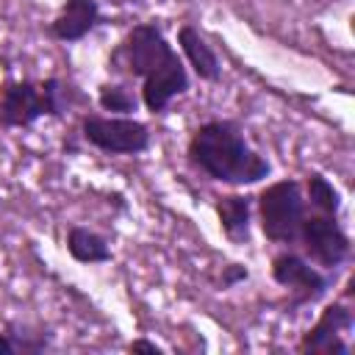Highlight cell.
Segmentation results:
<instances>
[{
  "label": "cell",
  "instance_id": "obj_1",
  "mask_svg": "<svg viewBox=\"0 0 355 355\" xmlns=\"http://www.w3.org/2000/svg\"><path fill=\"white\" fill-rule=\"evenodd\" d=\"M189 158L208 178L244 186L269 175V161L261 158L244 139L241 128L227 119H211L200 125L189 141Z\"/></svg>",
  "mask_w": 355,
  "mask_h": 355
},
{
  "label": "cell",
  "instance_id": "obj_17",
  "mask_svg": "<svg viewBox=\"0 0 355 355\" xmlns=\"http://www.w3.org/2000/svg\"><path fill=\"white\" fill-rule=\"evenodd\" d=\"M130 352H153V355H158V352H161V347H158V344H153V341L139 338V341H133V344H130Z\"/></svg>",
  "mask_w": 355,
  "mask_h": 355
},
{
  "label": "cell",
  "instance_id": "obj_7",
  "mask_svg": "<svg viewBox=\"0 0 355 355\" xmlns=\"http://www.w3.org/2000/svg\"><path fill=\"white\" fill-rule=\"evenodd\" d=\"M272 277L294 294V302H313L330 286V280L319 269H313L305 258H300L294 252H280L272 261Z\"/></svg>",
  "mask_w": 355,
  "mask_h": 355
},
{
  "label": "cell",
  "instance_id": "obj_9",
  "mask_svg": "<svg viewBox=\"0 0 355 355\" xmlns=\"http://www.w3.org/2000/svg\"><path fill=\"white\" fill-rule=\"evenodd\" d=\"M189 89V75H186V67L183 61L178 58V53H172L158 69H153L147 78H144V86H141V100L147 105V111H164L169 105L172 97L183 94Z\"/></svg>",
  "mask_w": 355,
  "mask_h": 355
},
{
  "label": "cell",
  "instance_id": "obj_16",
  "mask_svg": "<svg viewBox=\"0 0 355 355\" xmlns=\"http://www.w3.org/2000/svg\"><path fill=\"white\" fill-rule=\"evenodd\" d=\"M241 280H247V269H244L241 263L225 266V272H222V286H225V288H230V286H236V283H241Z\"/></svg>",
  "mask_w": 355,
  "mask_h": 355
},
{
  "label": "cell",
  "instance_id": "obj_13",
  "mask_svg": "<svg viewBox=\"0 0 355 355\" xmlns=\"http://www.w3.org/2000/svg\"><path fill=\"white\" fill-rule=\"evenodd\" d=\"M67 250L80 263H105L111 261V250L103 236H97L89 227H72L67 236Z\"/></svg>",
  "mask_w": 355,
  "mask_h": 355
},
{
  "label": "cell",
  "instance_id": "obj_19",
  "mask_svg": "<svg viewBox=\"0 0 355 355\" xmlns=\"http://www.w3.org/2000/svg\"><path fill=\"white\" fill-rule=\"evenodd\" d=\"M111 3H136V0H111Z\"/></svg>",
  "mask_w": 355,
  "mask_h": 355
},
{
  "label": "cell",
  "instance_id": "obj_11",
  "mask_svg": "<svg viewBox=\"0 0 355 355\" xmlns=\"http://www.w3.org/2000/svg\"><path fill=\"white\" fill-rule=\"evenodd\" d=\"M178 44L183 50V55L189 58L191 69L202 78V80H216L219 78V58L211 50V44L200 36V31H194L191 25H183L178 31Z\"/></svg>",
  "mask_w": 355,
  "mask_h": 355
},
{
  "label": "cell",
  "instance_id": "obj_8",
  "mask_svg": "<svg viewBox=\"0 0 355 355\" xmlns=\"http://www.w3.org/2000/svg\"><path fill=\"white\" fill-rule=\"evenodd\" d=\"M352 327V313L336 302V305H327L319 316V322L302 336L300 341V352H338V355H347V344L341 341V333Z\"/></svg>",
  "mask_w": 355,
  "mask_h": 355
},
{
  "label": "cell",
  "instance_id": "obj_15",
  "mask_svg": "<svg viewBox=\"0 0 355 355\" xmlns=\"http://www.w3.org/2000/svg\"><path fill=\"white\" fill-rule=\"evenodd\" d=\"M97 103L105 111H114V114H130V111H136V97L125 86H119V83H103L100 86V94H97Z\"/></svg>",
  "mask_w": 355,
  "mask_h": 355
},
{
  "label": "cell",
  "instance_id": "obj_6",
  "mask_svg": "<svg viewBox=\"0 0 355 355\" xmlns=\"http://www.w3.org/2000/svg\"><path fill=\"white\" fill-rule=\"evenodd\" d=\"M297 239L302 241V247L311 255V261H316L319 266H327V269L341 266L344 258L349 255V239H347V233L338 227V222L330 214H324V216H302Z\"/></svg>",
  "mask_w": 355,
  "mask_h": 355
},
{
  "label": "cell",
  "instance_id": "obj_3",
  "mask_svg": "<svg viewBox=\"0 0 355 355\" xmlns=\"http://www.w3.org/2000/svg\"><path fill=\"white\" fill-rule=\"evenodd\" d=\"M261 230L266 239L291 244L300 233V222L305 216V200L300 194L297 180H277L266 186L258 197Z\"/></svg>",
  "mask_w": 355,
  "mask_h": 355
},
{
  "label": "cell",
  "instance_id": "obj_10",
  "mask_svg": "<svg viewBox=\"0 0 355 355\" xmlns=\"http://www.w3.org/2000/svg\"><path fill=\"white\" fill-rule=\"evenodd\" d=\"M100 19V6L97 0H67L53 19L50 31L61 42H78L83 39Z\"/></svg>",
  "mask_w": 355,
  "mask_h": 355
},
{
  "label": "cell",
  "instance_id": "obj_14",
  "mask_svg": "<svg viewBox=\"0 0 355 355\" xmlns=\"http://www.w3.org/2000/svg\"><path fill=\"white\" fill-rule=\"evenodd\" d=\"M308 197H311V202H313L322 214L336 216L338 208H341V194H338V189H336L324 175H319V172H313V175L308 178Z\"/></svg>",
  "mask_w": 355,
  "mask_h": 355
},
{
  "label": "cell",
  "instance_id": "obj_4",
  "mask_svg": "<svg viewBox=\"0 0 355 355\" xmlns=\"http://www.w3.org/2000/svg\"><path fill=\"white\" fill-rule=\"evenodd\" d=\"M80 128L89 144L116 155H136L150 144L147 125L130 116H83Z\"/></svg>",
  "mask_w": 355,
  "mask_h": 355
},
{
  "label": "cell",
  "instance_id": "obj_18",
  "mask_svg": "<svg viewBox=\"0 0 355 355\" xmlns=\"http://www.w3.org/2000/svg\"><path fill=\"white\" fill-rule=\"evenodd\" d=\"M17 352V344L11 341L8 333H0V355H14Z\"/></svg>",
  "mask_w": 355,
  "mask_h": 355
},
{
  "label": "cell",
  "instance_id": "obj_12",
  "mask_svg": "<svg viewBox=\"0 0 355 355\" xmlns=\"http://www.w3.org/2000/svg\"><path fill=\"white\" fill-rule=\"evenodd\" d=\"M216 214H219V225L227 233V239L233 241H244L250 236V200L230 194L222 197L216 202Z\"/></svg>",
  "mask_w": 355,
  "mask_h": 355
},
{
  "label": "cell",
  "instance_id": "obj_5",
  "mask_svg": "<svg viewBox=\"0 0 355 355\" xmlns=\"http://www.w3.org/2000/svg\"><path fill=\"white\" fill-rule=\"evenodd\" d=\"M172 44L164 39V33L155 25H136L122 44L114 53V64H122L128 75L133 78H147L153 69H158L169 55H172Z\"/></svg>",
  "mask_w": 355,
  "mask_h": 355
},
{
  "label": "cell",
  "instance_id": "obj_2",
  "mask_svg": "<svg viewBox=\"0 0 355 355\" xmlns=\"http://www.w3.org/2000/svg\"><path fill=\"white\" fill-rule=\"evenodd\" d=\"M67 86L58 78H47L44 83L31 80H6L0 86V125L3 128H25L39 116H61L67 111Z\"/></svg>",
  "mask_w": 355,
  "mask_h": 355
}]
</instances>
